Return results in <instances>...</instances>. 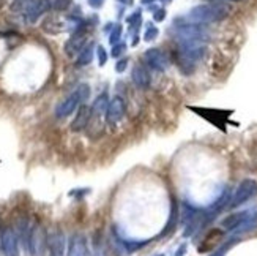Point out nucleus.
Masks as SVG:
<instances>
[{"label":"nucleus","mask_w":257,"mask_h":256,"mask_svg":"<svg viewBox=\"0 0 257 256\" xmlns=\"http://www.w3.org/2000/svg\"><path fill=\"white\" fill-rule=\"evenodd\" d=\"M153 19H155L156 22H163V21L166 19V10H164V8H158V10H155Z\"/></svg>","instance_id":"nucleus-28"},{"label":"nucleus","mask_w":257,"mask_h":256,"mask_svg":"<svg viewBox=\"0 0 257 256\" xmlns=\"http://www.w3.org/2000/svg\"><path fill=\"white\" fill-rule=\"evenodd\" d=\"M93 256H107L106 254V243L101 232H95L93 236Z\"/></svg>","instance_id":"nucleus-21"},{"label":"nucleus","mask_w":257,"mask_h":256,"mask_svg":"<svg viewBox=\"0 0 257 256\" xmlns=\"http://www.w3.org/2000/svg\"><path fill=\"white\" fill-rule=\"evenodd\" d=\"M88 192H90L88 188H82V190H71V192H70V196H76V195L82 196V195H87Z\"/></svg>","instance_id":"nucleus-32"},{"label":"nucleus","mask_w":257,"mask_h":256,"mask_svg":"<svg viewBox=\"0 0 257 256\" xmlns=\"http://www.w3.org/2000/svg\"><path fill=\"white\" fill-rule=\"evenodd\" d=\"M163 2H166V4H169V2H171V0H163Z\"/></svg>","instance_id":"nucleus-36"},{"label":"nucleus","mask_w":257,"mask_h":256,"mask_svg":"<svg viewBox=\"0 0 257 256\" xmlns=\"http://www.w3.org/2000/svg\"><path fill=\"white\" fill-rule=\"evenodd\" d=\"M156 256H164V254H156Z\"/></svg>","instance_id":"nucleus-37"},{"label":"nucleus","mask_w":257,"mask_h":256,"mask_svg":"<svg viewBox=\"0 0 257 256\" xmlns=\"http://www.w3.org/2000/svg\"><path fill=\"white\" fill-rule=\"evenodd\" d=\"M144 5H149V4H153V2H158V0H141Z\"/></svg>","instance_id":"nucleus-34"},{"label":"nucleus","mask_w":257,"mask_h":256,"mask_svg":"<svg viewBox=\"0 0 257 256\" xmlns=\"http://www.w3.org/2000/svg\"><path fill=\"white\" fill-rule=\"evenodd\" d=\"M0 248L5 256H19L18 234L11 226L0 228Z\"/></svg>","instance_id":"nucleus-7"},{"label":"nucleus","mask_w":257,"mask_h":256,"mask_svg":"<svg viewBox=\"0 0 257 256\" xmlns=\"http://www.w3.org/2000/svg\"><path fill=\"white\" fill-rule=\"evenodd\" d=\"M123 116H125V100L117 95L109 102V106L106 109V120L107 124L115 125L123 119Z\"/></svg>","instance_id":"nucleus-10"},{"label":"nucleus","mask_w":257,"mask_h":256,"mask_svg":"<svg viewBox=\"0 0 257 256\" xmlns=\"http://www.w3.org/2000/svg\"><path fill=\"white\" fill-rule=\"evenodd\" d=\"M254 196H257V181L254 179H244L238 184V187L235 188V192L232 195L229 209H235L243 206L244 203H248L249 199H252Z\"/></svg>","instance_id":"nucleus-3"},{"label":"nucleus","mask_w":257,"mask_h":256,"mask_svg":"<svg viewBox=\"0 0 257 256\" xmlns=\"http://www.w3.org/2000/svg\"><path fill=\"white\" fill-rule=\"evenodd\" d=\"M71 0H52V8L57 10V11H63L70 7Z\"/></svg>","instance_id":"nucleus-27"},{"label":"nucleus","mask_w":257,"mask_h":256,"mask_svg":"<svg viewBox=\"0 0 257 256\" xmlns=\"http://www.w3.org/2000/svg\"><path fill=\"white\" fill-rule=\"evenodd\" d=\"M229 8L224 4H204L191 8L188 13V19L196 24H211V22H219L229 16Z\"/></svg>","instance_id":"nucleus-2"},{"label":"nucleus","mask_w":257,"mask_h":256,"mask_svg":"<svg viewBox=\"0 0 257 256\" xmlns=\"http://www.w3.org/2000/svg\"><path fill=\"white\" fill-rule=\"evenodd\" d=\"M104 4V0H88V5H90L92 8L98 10V8H101Z\"/></svg>","instance_id":"nucleus-30"},{"label":"nucleus","mask_w":257,"mask_h":256,"mask_svg":"<svg viewBox=\"0 0 257 256\" xmlns=\"http://www.w3.org/2000/svg\"><path fill=\"white\" fill-rule=\"evenodd\" d=\"M120 40H121V26H115L112 29V32L109 33V41L114 46V44L120 43Z\"/></svg>","instance_id":"nucleus-24"},{"label":"nucleus","mask_w":257,"mask_h":256,"mask_svg":"<svg viewBox=\"0 0 257 256\" xmlns=\"http://www.w3.org/2000/svg\"><path fill=\"white\" fill-rule=\"evenodd\" d=\"M186 250H188V245H186V243H182V245L177 248V251H175L174 256H185L186 254Z\"/></svg>","instance_id":"nucleus-31"},{"label":"nucleus","mask_w":257,"mask_h":256,"mask_svg":"<svg viewBox=\"0 0 257 256\" xmlns=\"http://www.w3.org/2000/svg\"><path fill=\"white\" fill-rule=\"evenodd\" d=\"M142 59L145 62V65L149 66V68L155 70V71H166L169 68V57L166 55V52H163L161 49L158 48H150L144 52Z\"/></svg>","instance_id":"nucleus-5"},{"label":"nucleus","mask_w":257,"mask_h":256,"mask_svg":"<svg viewBox=\"0 0 257 256\" xmlns=\"http://www.w3.org/2000/svg\"><path fill=\"white\" fill-rule=\"evenodd\" d=\"M251 214H252L251 210H241V212L230 214L221 220V228L224 231H237L249 218Z\"/></svg>","instance_id":"nucleus-12"},{"label":"nucleus","mask_w":257,"mask_h":256,"mask_svg":"<svg viewBox=\"0 0 257 256\" xmlns=\"http://www.w3.org/2000/svg\"><path fill=\"white\" fill-rule=\"evenodd\" d=\"M96 55H98V63H99V66L106 65L109 55H107V51L103 46H96Z\"/></svg>","instance_id":"nucleus-26"},{"label":"nucleus","mask_w":257,"mask_h":256,"mask_svg":"<svg viewBox=\"0 0 257 256\" xmlns=\"http://www.w3.org/2000/svg\"><path fill=\"white\" fill-rule=\"evenodd\" d=\"M237 242H238V239H230V240H229V242H226L222 247H219L218 250H215V251L211 253L210 256H226V251H227L232 245H235Z\"/></svg>","instance_id":"nucleus-23"},{"label":"nucleus","mask_w":257,"mask_h":256,"mask_svg":"<svg viewBox=\"0 0 257 256\" xmlns=\"http://www.w3.org/2000/svg\"><path fill=\"white\" fill-rule=\"evenodd\" d=\"M126 52V44L125 43H117V44H114L112 46V51H110V55L112 57H120V55H123Z\"/></svg>","instance_id":"nucleus-25"},{"label":"nucleus","mask_w":257,"mask_h":256,"mask_svg":"<svg viewBox=\"0 0 257 256\" xmlns=\"http://www.w3.org/2000/svg\"><path fill=\"white\" fill-rule=\"evenodd\" d=\"M68 256H88L87 250V240L82 234L76 232L70 239V245H68Z\"/></svg>","instance_id":"nucleus-17"},{"label":"nucleus","mask_w":257,"mask_h":256,"mask_svg":"<svg viewBox=\"0 0 257 256\" xmlns=\"http://www.w3.org/2000/svg\"><path fill=\"white\" fill-rule=\"evenodd\" d=\"M126 66H128V59L125 57V59H121V60H118L115 63V71L117 73H123L126 70Z\"/></svg>","instance_id":"nucleus-29"},{"label":"nucleus","mask_w":257,"mask_h":256,"mask_svg":"<svg viewBox=\"0 0 257 256\" xmlns=\"http://www.w3.org/2000/svg\"><path fill=\"white\" fill-rule=\"evenodd\" d=\"M51 8H52L51 0H35V2L32 4V7L24 13V21L27 24H35V22L43 15H46Z\"/></svg>","instance_id":"nucleus-11"},{"label":"nucleus","mask_w":257,"mask_h":256,"mask_svg":"<svg viewBox=\"0 0 257 256\" xmlns=\"http://www.w3.org/2000/svg\"><path fill=\"white\" fill-rule=\"evenodd\" d=\"M33 2H35V0H13V2L10 4V10L13 11V13L24 16V13L32 7Z\"/></svg>","instance_id":"nucleus-20"},{"label":"nucleus","mask_w":257,"mask_h":256,"mask_svg":"<svg viewBox=\"0 0 257 256\" xmlns=\"http://www.w3.org/2000/svg\"><path fill=\"white\" fill-rule=\"evenodd\" d=\"M158 33H160V30L156 29L153 24H147V27H145V32H144V41H153V40H156Z\"/></svg>","instance_id":"nucleus-22"},{"label":"nucleus","mask_w":257,"mask_h":256,"mask_svg":"<svg viewBox=\"0 0 257 256\" xmlns=\"http://www.w3.org/2000/svg\"><path fill=\"white\" fill-rule=\"evenodd\" d=\"M93 52H95V44H85V48L77 54V59H76V66H85L93 60Z\"/></svg>","instance_id":"nucleus-18"},{"label":"nucleus","mask_w":257,"mask_h":256,"mask_svg":"<svg viewBox=\"0 0 257 256\" xmlns=\"http://www.w3.org/2000/svg\"><path fill=\"white\" fill-rule=\"evenodd\" d=\"M46 247H48V237H46V234H44V231L40 226L38 221H35L33 225H30L27 251L32 256H43Z\"/></svg>","instance_id":"nucleus-4"},{"label":"nucleus","mask_w":257,"mask_h":256,"mask_svg":"<svg viewBox=\"0 0 257 256\" xmlns=\"http://www.w3.org/2000/svg\"><path fill=\"white\" fill-rule=\"evenodd\" d=\"M211 4H226V2H233V4H238V2H244V0H208Z\"/></svg>","instance_id":"nucleus-33"},{"label":"nucleus","mask_w":257,"mask_h":256,"mask_svg":"<svg viewBox=\"0 0 257 256\" xmlns=\"http://www.w3.org/2000/svg\"><path fill=\"white\" fill-rule=\"evenodd\" d=\"M109 95L107 94H101L98 95L96 100L93 102V106H92V116H103L106 114V109L109 106Z\"/></svg>","instance_id":"nucleus-19"},{"label":"nucleus","mask_w":257,"mask_h":256,"mask_svg":"<svg viewBox=\"0 0 257 256\" xmlns=\"http://www.w3.org/2000/svg\"><path fill=\"white\" fill-rule=\"evenodd\" d=\"M79 105H82V98L79 95V92L74 91L71 95H68L62 103H59V106L55 108V117L57 119H65L71 116L74 111L79 108Z\"/></svg>","instance_id":"nucleus-9"},{"label":"nucleus","mask_w":257,"mask_h":256,"mask_svg":"<svg viewBox=\"0 0 257 256\" xmlns=\"http://www.w3.org/2000/svg\"><path fill=\"white\" fill-rule=\"evenodd\" d=\"M118 2H123V4H128V2H130V0H118Z\"/></svg>","instance_id":"nucleus-35"},{"label":"nucleus","mask_w":257,"mask_h":256,"mask_svg":"<svg viewBox=\"0 0 257 256\" xmlns=\"http://www.w3.org/2000/svg\"><path fill=\"white\" fill-rule=\"evenodd\" d=\"M131 79H133V82L136 84L139 89H142V91H147V89L150 87V84H152L150 73H149V70L145 68L142 63H138V65L133 66Z\"/></svg>","instance_id":"nucleus-13"},{"label":"nucleus","mask_w":257,"mask_h":256,"mask_svg":"<svg viewBox=\"0 0 257 256\" xmlns=\"http://www.w3.org/2000/svg\"><path fill=\"white\" fill-rule=\"evenodd\" d=\"M174 35L177 43H193V44H205L210 38L208 30L204 24H196L191 21L175 19L174 22Z\"/></svg>","instance_id":"nucleus-1"},{"label":"nucleus","mask_w":257,"mask_h":256,"mask_svg":"<svg viewBox=\"0 0 257 256\" xmlns=\"http://www.w3.org/2000/svg\"><path fill=\"white\" fill-rule=\"evenodd\" d=\"M66 240L62 231H55L48 237V250L49 256H65Z\"/></svg>","instance_id":"nucleus-14"},{"label":"nucleus","mask_w":257,"mask_h":256,"mask_svg":"<svg viewBox=\"0 0 257 256\" xmlns=\"http://www.w3.org/2000/svg\"><path fill=\"white\" fill-rule=\"evenodd\" d=\"M85 24H82V22H79L73 30L70 40L65 44V54L68 57H74L85 48Z\"/></svg>","instance_id":"nucleus-6"},{"label":"nucleus","mask_w":257,"mask_h":256,"mask_svg":"<svg viewBox=\"0 0 257 256\" xmlns=\"http://www.w3.org/2000/svg\"><path fill=\"white\" fill-rule=\"evenodd\" d=\"M178 218H180V214H178V203H177V198L171 196V212H169V218H167V223L164 225V229L160 234V239L171 236L172 232L177 228L178 223Z\"/></svg>","instance_id":"nucleus-15"},{"label":"nucleus","mask_w":257,"mask_h":256,"mask_svg":"<svg viewBox=\"0 0 257 256\" xmlns=\"http://www.w3.org/2000/svg\"><path fill=\"white\" fill-rule=\"evenodd\" d=\"M222 239H224V229H222V228H211V229L207 231V234L204 236V239L200 240L197 251L202 253V254L215 251L216 247L222 242Z\"/></svg>","instance_id":"nucleus-8"},{"label":"nucleus","mask_w":257,"mask_h":256,"mask_svg":"<svg viewBox=\"0 0 257 256\" xmlns=\"http://www.w3.org/2000/svg\"><path fill=\"white\" fill-rule=\"evenodd\" d=\"M90 117H92V108H88L87 105H81L79 108H77L74 120L71 122V130L73 131H82L88 125Z\"/></svg>","instance_id":"nucleus-16"}]
</instances>
